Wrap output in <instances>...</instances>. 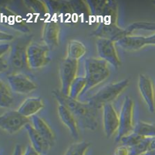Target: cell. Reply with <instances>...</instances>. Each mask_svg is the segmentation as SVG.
<instances>
[{
    "label": "cell",
    "mask_w": 155,
    "mask_h": 155,
    "mask_svg": "<svg viewBox=\"0 0 155 155\" xmlns=\"http://www.w3.org/2000/svg\"><path fill=\"white\" fill-rule=\"evenodd\" d=\"M53 98L59 104L63 105L71 112L77 119L79 128L83 130L95 131L98 128V109L88 102H83L78 99L70 98L61 93L60 89L52 92Z\"/></svg>",
    "instance_id": "1"
},
{
    "label": "cell",
    "mask_w": 155,
    "mask_h": 155,
    "mask_svg": "<svg viewBox=\"0 0 155 155\" xmlns=\"http://www.w3.org/2000/svg\"><path fill=\"white\" fill-rule=\"evenodd\" d=\"M99 23L91 36L97 38L111 40L115 43L126 36L125 29L120 27L118 21V3L116 1H108L102 14L99 17Z\"/></svg>",
    "instance_id": "2"
},
{
    "label": "cell",
    "mask_w": 155,
    "mask_h": 155,
    "mask_svg": "<svg viewBox=\"0 0 155 155\" xmlns=\"http://www.w3.org/2000/svg\"><path fill=\"white\" fill-rule=\"evenodd\" d=\"M87 86L84 92H88L104 82L110 76L109 65L100 58H88L84 62Z\"/></svg>",
    "instance_id": "3"
},
{
    "label": "cell",
    "mask_w": 155,
    "mask_h": 155,
    "mask_svg": "<svg viewBox=\"0 0 155 155\" xmlns=\"http://www.w3.org/2000/svg\"><path fill=\"white\" fill-rule=\"evenodd\" d=\"M129 79H124L119 82L109 84L89 98L87 102L97 109L103 108L105 105L116 100L118 96L129 86Z\"/></svg>",
    "instance_id": "4"
},
{
    "label": "cell",
    "mask_w": 155,
    "mask_h": 155,
    "mask_svg": "<svg viewBox=\"0 0 155 155\" xmlns=\"http://www.w3.org/2000/svg\"><path fill=\"white\" fill-rule=\"evenodd\" d=\"M31 42L32 37L24 36L18 38L14 41L12 44H11L12 48L8 58L9 69L12 70L11 73L21 72L28 68L26 52L28 46Z\"/></svg>",
    "instance_id": "5"
},
{
    "label": "cell",
    "mask_w": 155,
    "mask_h": 155,
    "mask_svg": "<svg viewBox=\"0 0 155 155\" xmlns=\"http://www.w3.org/2000/svg\"><path fill=\"white\" fill-rule=\"evenodd\" d=\"M134 102L130 96H126L123 102L120 113V125L117 135L116 137V143H119L122 137L134 133Z\"/></svg>",
    "instance_id": "6"
},
{
    "label": "cell",
    "mask_w": 155,
    "mask_h": 155,
    "mask_svg": "<svg viewBox=\"0 0 155 155\" xmlns=\"http://www.w3.org/2000/svg\"><path fill=\"white\" fill-rule=\"evenodd\" d=\"M50 50L45 44H41L32 41L27 48L28 68L32 70H37L46 66L50 59L49 51Z\"/></svg>",
    "instance_id": "7"
},
{
    "label": "cell",
    "mask_w": 155,
    "mask_h": 155,
    "mask_svg": "<svg viewBox=\"0 0 155 155\" xmlns=\"http://www.w3.org/2000/svg\"><path fill=\"white\" fill-rule=\"evenodd\" d=\"M79 61L66 58L61 62L60 66V92L65 96H69L72 82L77 78Z\"/></svg>",
    "instance_id": "8"
},
{
    "label": "cell",
    "mask_w": 155,
    "mask_h": 155,
    "mask_svg": "<svg viewBox=\"0 0 155 155\" xmlns=\"http://www.w3.org/2000/svg\"><path fill=\"white\" fill-rule=\"evenodd\" d=\"M96 46L98 56L115 68L121 66V61L117 53L115 42L111 40L97 38Z\"/></svg>",
    "instance_id": "9"
},
{
    "label": "cell",
    "mask_w": 155,
    "mask_h": 155,
    "mask_svg": "<svg viewBox=\"0 0 155 155\" xmlns=\"http://www.w3.org/2000/svg\"><path fill=\"white\" fill-rule=\"evenodd\" d=\"M29 123V119L22 116L18 110L7 111L0 116V126L9 134L17 133Z\"/></svg>",
    "instance_id": "10"
},
{
    "label": "cell",
    "mask_w": 155,
    "mask_h": 155,
    "mask_svg": "<svg viewBox=\"0 0 155 155\" xmlns=\"http://www.w3.org/2000/svg\"><path fill=\"white\" fill-rule=\"evenodd\" d=\"M6 79L11 90L19 95H28L37 89V85L27 75L21 72L8 73Z\"/></svg>",
    "instance_id": "11"
},
{
    "label": "cell",
    "mask_w": 155,
    "mask_h": 155,
    "mask_svg": "<svg viewBox=\"0 0 155 155\" xmlns=\"http://www.w3.org/2000/svg\"><path fill=\"white\" fill-rule=\"evenodd\" d=\"M117 44L128 51H137L146 46L155 45V33L149 36L143 35H128L117 41Z\"/></svg>",
    "instance_id": "12"
},
{
    "label": "cell",
    "mask_w": 155,
    "mask_h": 155,
    "mask_svg": "<svg viewBox=\"0 0 155 155\" xmlns=\"http://www.w3.org/2000/svg\"><path fill=\"white\" fill-rule=\"evenodd\" d=\"M103 125L106 136L110 138L115 133H117L120 125V116L112 103H109L103 107Z\"/></svg>",
    "instance_id": "13"
},
{
    "label": "cell",
    "mask_w": 155,
    "mask_h": 155,
    "mask_svg": "<svg viewBox=\"0 0 155 155\" xmlns=\"http://www.w3.org/2000/svg\"><path fill=\"white\" fill-rule=\"evenodd\" d=\"M138 89L147 105L149 112L155 113V90L151 79L148 76L140 74L138 78Z\"/></svg>",
    "instance_id": "14"
},
{
    "label": "cell",
    "mask_w": 155,
    "mask_h": 155,
    "mask_svg": "<svg viewBox=\"0 0 155 155\" xmlns=\"http://www.w3.org/2000/svg\"><path fill=\"white\" fill-rule=\"evenodd\" d=\"M60 27L58 23L53 19L45 21L42 30V41L50 50L56 49L60 43Z\"/></svg>",
    "instance_id": "15"
},
{
    "label": "cell",
    "mask_w": 155,
    "mask_h": 155,
    "mask_svg": "<svg viewBox=\"0 0 155 155\" xmlns=\"http://www.w3.org/2000/svg\"><path fill=\"white\" fill-rule=\"evenodd\" d=\"M25 128L27 131L31 146L41 155L46 154L53 146L41 134H39L30 123H28Z\"/></svg>",
    "instance_id": "16"
},
{
    "label": "cell",
    "mask_w": 155,
    "mask_h": 155,
    "mask_svg": "<svg viewBox=\"0 0 155 155\" xmlns=\"http://www.w3.org/2000/svg\"><path fill=\"white\" fill-rule=\"evenodd\" d=\"M57 110H58V115L60 120L65 126H67L72 137L75 140L79 139L80 131H79L78 123L71 112L67 107L60 104H59Z\"/></svg>",
    "instance_id": "17"
},
{
    "label": "cell",
    "mask_w": 155,
    "mask_h": 155,
    "mask_svg": "<svg viewBox=\"0 0 155 155\" xmlns=\"http://www.w3.org/2000/svg\"><path fill=\"white\" fill-rule=\"evenodd\" d=\"M43 107L44 102L41 98L31 97L24 101L17 110L22 116L29 118L36 115V113L42 110Z\"/></svg>",
    "instance_id": "18"
},
{
    "label": "cell",
    "mask_w": 155,
    "mask_h": 155,
    "mask_svg": "<svg viewBox=\"0 0 155 155\" xmlns=\"http://www.w3.org/2000/svg\"><path fill=\"white\" fill-rule=\"evenodd\" d=\"M32 126L36 130V131L53 146L55 141V134L50 126L47 124L46 121L40 116L35 115L32 117Z\"/></svg>",
    "instance_id": "19"
},
{
    "label": "cell",
    "mask_w": 155,
    "mask_h": 155,
    "mask_svg": "<svg viewBox=\"0 0 155 155\" xmlns=\"http://www.w3.org/2000/svg\"><path fill=\"white\" fill-rule=\"evenodd\" d=\"M87 52V48L80 41L71 40L69 41L67 48V58L79 61Z\"/></svg>",
    "instance_id": "20"
},
{
    "label": "cell",
    "mask_w": 155,
    "mask_h": 155,
    "mask_svg": "<svg viewBox=\"0 0 155 155\" xmlns=\"http://www.w3.org/2000/svg\"><path fill=\"white\" fill-rule=\"evenodd\" d=\"M48 9L53 13H67L73 11L70 1H45Z\"/></svg>",
    "instance_id": "21"
},
{
    "label": "cell",
    "mask_w": 155,
    "mask_h": 155,
    "mask_svg": "<svg viewBox=\"0 0 155 155\" xmlns=\"http://www.w3.org/2000/svg\"><path fill=\"white\" fill-rule=\"evenodd\" d=\"M140 30L155 33V23L144 22V21L134 22L125 28V33H126V36L134 35L135 32Z\"/></svg>",
    "instance_id": "22"
},
{
    "label": "cell",
    "mask_w": 155,
    "mask_h": 155,
    "mask_svg": "<svg viewBox=\"0 0 155 155\" xmlns=\"http://www.w3.org/2000/svg\"><path fill=\"white\" fill-rule=\"evenodd\" d=\"M2 12H3V11H2ZM6 12L8 14L4 12V16H5L4 19H5V23L8 24L13 30L20 31L23 33H27L29 32V27L26 24H25L22 21L17 20V18L15 16H12L10 11L9 9H7Z\"/></svg>",
    "instance_id": "23"
},
{
    "label": "cell",
    "mask_w": 155,
    "mask_h": 155,
    "mask_svg": "<svg viewBox=\"0 0 155 155\" xmlns=\"http://www.w3.org/2000/svg\"><path fill=\"white\" fill-rule=\"evenodd\" d=\"M134 132L144 138H154L155 125L143 121H139L135 125Z\"/></svg>",
    "instance_id": "24"
},
{
    "label": "cell",
    "mask_w": 155,
    "mask_h": 155,
    "mask_svg": "<svg viewBox=\"0 0 155 155\" xmlns=\"http://www.w3.org/2000/svg\"><path fill=\"white\" fill-rule=\"evenodd\" d=\"M86 86H87V81H86L85 77L77 76L72 82L69 96L72 99H78L80 94L84 92Z\"/></svg>",
    "instance_id": "25"
},
{
    "label": "cell",
    "mask_w": 155,
    "mask_h": 155,
    "mask_svg": "<svg viewBox=\"0 0 155 155\" xmlns=\"http://www.w3.org/2000/svg\"><path fill=\"white\" fill-rule=\"evenodd\" d=\"M11 89L3 81H0V106L9 108L13 103V98L10 92Z\"/></svg>",
    "instance_id": "26"
},
{
    "label": "cell",
    "mask_w": 155,
    "mask_h": 155,
    "mask_svg": "<svg viewBox=\"0 0 155 155\" xmlns=\"http://www.w3.org/2000/svg\"><path fill=\"white\" fill-rule=\"evenodd\" d=\"M90 147L91 143L89 142H76L70 145L63 155H85Z\"/></svg>",
    "instance_id": "27"
},
{
    "label": "cell",
    "mask_w": 155,
    "mask_h": 155,
    "mask_svg": "<svg viewBox=\"0 0 155 155\" xmlns=\"http://www.w3.org/2000/svg\"><path fill=\"white\" fill-rule=\"evenodd\" d=\"M107 2L108 0H104V1L91 0V1H87L89 9H90V12H91V15L94 16H101Z\"/></svg>",
    "instance_id": "28"
},
{
    "label": "cell",
    "mask_w": 155,
    "mask_h": 155,
    "mask_svg": "<svg viewBox=\"0 0 155 155\" xmlns=\"http://www.w3.org/2000/svg\"><path fill=\"white\" fill-rule=\"evenodd\" d=\"M143 139H144V137L134 132L130 134L127 135V136L122 137L120 140L119 143H120L121 145H124V146H126V147L130 148V147H133L136 146L137 144H138Z\"/></svg>",
    "instance_id": "29"
},
{
    "label": "cell",
    "mask_w": 155,
    "mask_h": 155,
    "mask_svg": "<svg viewBox=\"0 0 155 155\" xmlns=\"http://www.w3.org/2000/svg\"><path fill=\"white\" fill-rule=\"evenodd\" d=\"M152 138H144L136 146L130 148V155H143L149 150Z\"/></svg>",
    "instance_id": "30"
},
{
    "label": "cell",
    "mask_w": 155,
    "mask_h": 155,
    "mask_svg": "<svg viewBox=\"0 0 155 155\" xmlns=\"http://www.w3.org/2000/svg\"><path fill=\"white\" fill-rule=\"evenodd\" d=\"M24 3L29 9L38 14H45L49 10L43 1H24Z\"/></svg>",
    "instance_id": "31"
},
{
    "label": "cell",
    "mask_w": 155,
    "mask_h": 155,
    "mask_svg": "<svg viewBox=\"0 0 155 155\" xmlns=\"http://www.w3.org/2000/svg\"><path fill=\"white\" fill-rule=\"evenodd\" d=\"M11 48H12V44H9V43H1V45H0V57L1 58H3V55L5 56L6 54H9L10 52Z\"/></svg>",
    "instance_id": "32"
},
{
    "label": "cell",
    "mask_w": 155,
    "mask_h": 155,
    "mask_svg": "<svg viewBox=\"0 0 155 155\" xmlns=\"http://www.w3.org/2000/svg\"><path fill=\"white\" fill-rule=\"evenodd\" d=\"M114 155H130V148L124 145L119 146L114 150Z\"/></svg>",
    "instance_id": "33"
},
{
    "label": "cell",
    "mask_w": 155,
    "mask_h": 155,
    "mask_svg": "<svg viewBox=\"0 0 155 155\" xmlns=\"http://www.w3.org/2000/svg\"><path fill=\"white\" fill-rule=\"evenodd\" d=\"M13 40L14 37L12 35L1 30V32H0V41H1V42L2 43V41H12Z\"/></svg>",
    "instance_id": "34"
},
{
    "label": "cell",
    "mask_w": 155,
    "mask_h": 155,
    "mask_svg": "<svg viewBox=\"0 0 155 155\" xmlns=\"http://www.w3.org/2000/svg\"><path fill=\"white\" fill-rule=\"evenodd\" d=\"M22 155H41L39 153H38L36 150H35L33 147L29 145L26 147V149L24 150V151L22 152Z\"/></svg>",
    "instance_id": "35"
},
{
    "label": "cell",
    "mask_w": 155,
    "mask_h": 155,
    "mask_svg": "<svg viewBox=\"0 0 155 155\" xmlns=\"http://www.w3.org/2000/svg\"><path fill=\"white\" fill-rule=\"evenodd\" d=\"M143 155H155V137L151 139V143H150V148Z\"/></svg>",
    "instance_id": "36"
},
{
    "label": "cell",
    "mask_w": 155,
    "mask_h": 155,
    "mask_svg": "<svg viewBox=\"0 0 155 155\" xmlns=\"http://www.w3.org/2000/svg\"><path fill=\"white\" fill-rule=\"evenodd\" d=\"M22 146L19 144H16L14 147L13 152H12V155H22Z\"/></svg>",
    "instance_id": "37"
},
{
    "label": "cell",
    "mask_w": 155,
    "mask_h": 155,
    "mask_svg": "<svg viewBox=\"0 0 155 155\" xmlns=\"http://www.w3.org/2000/svg\"><path fill=\"white\" fill-rule=\"evenodd\" d=\"M153 5H155V1H154V2H153Z\"/></svg>",
    "instance_id": "38"
}]
</instances>
